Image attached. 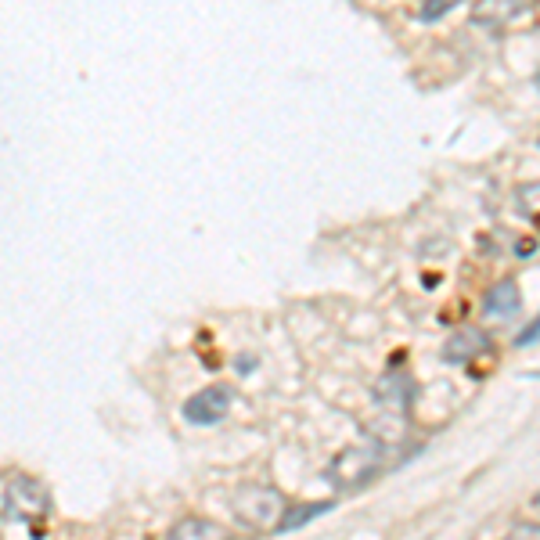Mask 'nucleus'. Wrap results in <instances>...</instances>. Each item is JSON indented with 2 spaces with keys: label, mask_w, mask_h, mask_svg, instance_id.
<instances>
[{
  "label": "nucleus",
  "mask_w": 540,
  "mask_h": 540,
  "mask_svg": "<svg viewBox=\"0 0 540 540\" xmlns=\"http://www.w3.org/2000/svg\"><path fill=\"white\" fill-rule=\"evenodd\" d=\"M0 508H4L8 526H26L33 537H40V526L51 515V497L36 479L22 476V472H8L4 486H0Z\"/></svg>",
  "instance_id": "nucleus-1"
},
{
  "label": "nucleus",
  "mask_w": 540,
  "mask_h": 540,
  "mask_svg": "<svg viewBox=\"0 0 540 540\" xmlns=\"http://www.w3.org/2000/svg\"><path fill=\"white\" fill-rule=\"evenodd\" d=\"M285 508V497L278 490H270V486H245V490L234 494V515L252 530H278Z\"/></svg>",
  "instance_id": "nucleus-2"
},
{
  "label": "nucleus",
  "mask_w": 540,
  "mask_h": 540,
  "mask_svg": "<svg viewBox=\"0 0 540 540\" xmlns=\"http://www.w3.org/2000/svg\"><path fill=\"white\" fill-rule=\"evenodd\" d=\"M378 468H382V450L371 447V443H360V447H346L332 461L328 479L342 490H350V486H364L368 479H375Z\"/></svg>",
  "instance_id": "nucleus-3"
},
{
  "label": "nucleus",
  "mask_w": 540,
  "mask_h": 540,
  "mask_svg": "<svg viewBox=\"0 0 540 540\" xmlns=\"http://www.w3.org/2000/svg\"><path fill=\"white\" fill-rule=\"evenodd\" d=\"M227 411H231V389H227V386L198 389L188 404H184V418H188L191 425H216V422H224Z\"/></svg>",
  "instance_id": "nucleus-4"
},
{
  "label": "nucleus",
  "mask_w": 540,
  "mask_h": 540,
  "mask_svg": "<svg viewBox=\"0 0 540 540\" xmlns=\"http://www.w3.org/2000/svg\"><path fill=\"white\" fill-rule=\"evenodd\" d=\"M490 353V335L479 332V328H465V332H454L443 342V360L447 364H472L476 357Z\"/></svg>",
  "instance_id": "nucleus-5"
},
{
  "label": "nucleus",
  "mask_w": 540,
  "mask_h": 540,
  "mask_svg": "<svg viewBox=\"0 0 540 540\" xmlns=\"http://www.w3.org/2000/svg\"><path fill=\"white\" fill-rule=\"evenodd\" d=\"M522 310V288L515 278H504L497 285H490V292L483 296V314L494 321H508Z\"/></svg>",
  "instance_id": "nucleus-6"
},
{
  "label": "nucleus",
  "mask_w": 540,
  "mask_h": 540,
  "mask_svg": "<svg viewBox=\"0 0 540 540\" xmlns=\"http://www.w3.org/2000/svg\"><path fill=\"white\" fill-rule=\"evenodd\" d=\"M324 512H332V501H317V504H296V508H285V515H281L278 530H274V533H292V530H299V526H306V522L321 519Z\"/></svg>",
  "instance_id": "nucleus-7"
},
{
  "label": "nucleus",
  "mask_w": 540,
  "mask_h": 540,
  "mask_svg": "<svg viewBox=\"0 0 540 540\" xmlns=\"http://www.w3.org/2000/svg\"><path fill=\"white\" fill-rule=\"evenodd\" d=\"M173 540H209V537H224V530L216 526V522L209 519H195V515H188V519H180L177 526L170 530Z\"/></svg>",
  "instance_id": "nucleus-8"
},
{
  "label": "nucleus",
  "mask_w": 540,
  "mask_h": 540,
  "mask_svg": "<svg viewBox=\"0 0 540 540\" xmlns=\"http://www.w3.org/2000/svg\"><path fill=\"white\" fill-rule=\"evenodd\" d=\"M378 400L389 407H411V378L407 375H389L386 382H382V393H378Z\"/></svg>",
  "instance_id": "nucleus-9"
},
{
  "label": "nucleus",
  "mask_w": 540,
  "mask_h": 540,
  "mask_svg": "<svg viewBox=\"0 0 540 540\" xmlns=\"http://www.w3.org/2000/svg\"><path fill=\"white\" fill-rule=\"evenodd\" d=\"M461 0H422V22H440L447 11L458 8Z\"/></svg>",
  "instance_id": "nucleus-10"
},
{
  "label": "nucleus",
  "mask_w": 540,
  "mask_h": 540,
  "mask_svg": "<svg viewBox=\"0 0 540 540\" xmlns=\"http://www.w3.org/2000/svg\"><path fill=\"white\" fill-rule=\"evenodd\" d=\"M537 339H540V314L533 317V321L526 324V328H522L519 335H515V346L522 350V346H530V342H537Z\"/></svg>",
  "instance_id": "nucleus-11"
},
{
  "label": "nucleus",
  "mask_w": 540,
  "mask_h": 540,
  "mask_svg": "<svg viewBox=\"0 0 540 540\" xmlns=\"http://www.w3.org/2000/svg\"><path fill=\"white\" fill-rule=\"evenodd\" d=\"M515 533H533V537H540V526H515Z\"/></svg>",
  "instance_id": "nucleus-12"
},
{
  "label": "nucleus",
  "mask_w": 540,
  "mask_h": 540,
  "mask_svg": "<svg viewBox=\"0 0 540 540\" xmlns=\"http://www.w3.org/2000/svg\"><path fill=\"white\" fill-rule=\"evenodd\" d=\"M537 504H540V494H537Z\"/></svg>",
  "instance_id": "nucleus-13"
}]
</instances>
